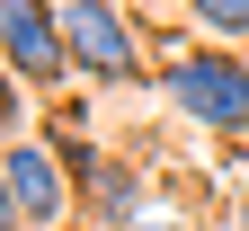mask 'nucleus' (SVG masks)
Wrapping results in <instances>:
<instances>
[{"instance_id": "obj_1", "label": "nucleus", "mask_w": 249, "mask_h": 231, "mask_svg": "<svg viewBox=\"0 0 249 231\" xmlns=\"http://www.w3.org/2000/svg\"><path fill=\"white\" fill-rule=\"evenodd\" d=\"M160 89L196 134H223V142L249 134V53L240 45H178L160 62Z\"/></svg>"}, {"instance_id": "obj_2", "label": "nucleus", "mask_w": 249, "mask_h": 231, "mask_svg": "<svg viewBox=\"0 0 249 231\" xmlns=\"http://www.w3.org/2000/svg\"><path fill=\"white\" fill-rule=\"evenodd\" d=\"M62 45H71V71L98 80V89L142 80V36L116 0H62Z\"/></svg>"}, {"instance_id": "obj_3", "label": "nucleus", "mask_w": 249, "mask_h": 231, "mask_svg": "<svg viewBox=\"0 0 249 231\" xmlns=\"http://www.w3.org/2000/svg\"><path fill=\"white\" fill-rule=\"evenodd\" d=\"M0 62H9L36 98H62V80H71L62 0H0Z\"/></svg>"}, {"instance_id": "obj_4", "label": "nucleus", "mask_w": 249, "mask_h": 231, "mask_svg": "<svg viewBox=\"0 0 249 231\" xmlns=\"http://www.w3.org/2000/svg\"><path fill=\"white\" fill-rule=\"evenodd\" d=\"M0 160H9V195H18V213H27V231H71V205H80V178L62 169V151H53L45 134H27V142H9Z\"/></svg>"}, {"instance_id": "obj_5", "label": "nucleus", "mask_w": 249, "mask_h": 231, "mask_svg": "<svg viewBox=\"0 0 249 231\" xmlns=\"http://www.w3.org/2000/svg\"><path fill=\"white\" fill-rule=\"evenodd\" d=\"M71 178H80V205H89V222H98V231H134V222L151 213L142 169H134V160H116V151H89Z\"/></svg>"}, {"instance_id": "obj_6", "label": "nucleus", "mask_w": 249, "mask_h": 231, "mask_svg": "<svg viewBox=\"0 0 249 231\" xmlns=\"http://www.w3.org/2000/svg\"><path fill=\"white\" fill-rule=\"evenodd\" d=\"M196 18V45H240L249 53V0H187Z\"/></svg>"}, {"instance_id": "obj_7", "label": "nucleus", "mask_w": 249, "mask_h": 231, "mask_svg": "<svg viewBox=\"0 0 249 231\" xmlns=\"http://www.w3.org/2000/svg\"><path fill=\"white\" fill-rule=\"evenodd\" d=\"M27 98H36V89H27V80L9 71V62H0V151H9V142H27V134H36V124H27Z\"/></svg>"}, {"instance_id": "obj_8", "label": "nucleus", "mask_w": 249, "mask_h": 231, "mask_svg": "<svg viewBox=\"0 0 249 231\" xmlns=\"http://www.w3.org/2000/svg\"><path fill=\"white\" fill-rule=\"evenodd\" d=\"M0 231H27V213H18V195H9V160H0Z\"/></svg>"}, {"instance_id": "obj_9", "label": "nucleus", "mask_w": 249, "mask_h": 231, "mask_svg": "<svg viewBox=\"0 0 249 231\" xmlns=\"http://www.w3.org/2000/svg\"><path fill=\"white\" fill-rule=\"evenodd\" d=\"M134 231H205V222H187V213H142Z\"/></svg>"}, {"instance_id": "obj_10", "label": "nucleus", "mask_w": 249, "mask_h": 231, "mask_svg": "<svg viewBox=\"0 0 249 231\" xmlns=\"http://www.w3.org/2000/svg\"><path fill=\"white\" fill-rule=\"evenodd\" d=\"M231 231H249V195H240V205H231Z\"/></svg>"}]
</instances>
